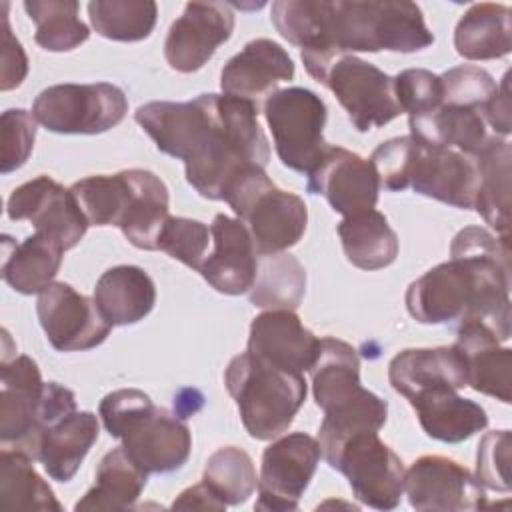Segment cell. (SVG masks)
Segmentation results:
<instances>
[{"instance_id":"8d00e7d4","label":"cell","mask_w":512,"mask_h":512,"mask_svg":"<svg viewBox=\"0 0 512 512\" xmlns=\"http://www.w3.org/2000/svg\"><path fill=\"white\" fill-rule=\"evenodd\" d=\"M34 460L24 452L2 448L0 452V500L8 510H54L62 504L56 500L48 482L34 470Z\"/></svg>"},{"instance_id":"d4e9b609","label":"cell","mask_w":512,"mask_h":512,"mask_svg":"<svg viewBox=\"0 0 512 512\" xmlns=\"http://www.w3.org/2000/svg\"><path fill=\"white\" fill-rule=\"evenodd\" d=\"M388 380L406 400L436 386H450L454 390L468 386L466 364L456 346L406 348L390 360Z\"/></svg>"},{"instance_id":"c3c4849f","label":"cell","mask_w":512,"mask_h":512,"mask_svg":"<svg viewBox=\"0 0 512 512\" xmlns=\"http://www.w3.org/2000/svg\"><path fill=\"white\" fill-rule=\"evenodd\" d=\"M2 72L0 90H12L22 84L28 74V58L22 44L16 40L8 20V2H2Z\"/></svg>"},{"instance_id":"ac0fdd59","label":"cell","mask_w":512,"mask_h":512,"mask_svg":"<svg viewBox=\"0 0 512 512\" xmlns=\"http://www.w3.org/2000/svg\"><path fill=\"white\" fill-rule=\"evenodd\" d=\"M234 32V12L224 2H188L164 40V58L172 70H200Z\"/></svg>"},{"instance_id":"7dc6e473","label":"cell","mask_w":512,"mask_h":512,"mask_svg":"<svg viewBox=\"0 0 512 512\" xmlns=\"http://www.w3.org/2000/svg\"><path fill=\"white\" fill-rule=\"evenodd\" d=\"M414 138L412 136H398L382 142L370 156V164L374 166L380 186L392 192L406 190L408 184V166L412 156Z\"/></svg>"},{"instance_id":"3957f363","label":"cell","mask_w":512,"mask_h":512,"mask_svg":"<svg viewBox=\"0 0 512 512\" xmlns=\"http://www.w3.org/2000/svg\"><path fill=\"white\" fill-rule=\"evenodd\" d=\"M208 130L184 162L188 184L204 198L224 200L232 182L252 168H266L270 144L258 124V108L242 98L212 94Z\"/></svg>"},{"instance_id":"b9f144b4","label":"cell","mask_w":512,"mask_h":512,"mask_svg":"<svg viewBox=\"0 0 512 512\" xmlns=\"http://www.w3.org/2000/svg\"><path fill=\"white\" fill-rule=\"evenodd\" d=\"M210 238V228L204 222L184 216H170L162 228L158 250L166 252L188 268L200 270L204 258L208 256L206 252L208 244L212 242Z\"/></svg>"},{"instance_id":"d6986e66","label":"cell","mask_w":512,"mask_h":512,"mask_svg":"<svg viewBox=\"0 0 512 512\" xmlns=\"http://www.w3.org/2000/svg\"><path fill=\"white\" fill-rule=\"evenodd\" d=\"M478 182V170L470 156L414 140L406 184L416 194L468 210L474 208Z\"/></svg>"},{"instance_id":"8992f818","label":"cell","mask_w":512,"mask_h":512,"mask_svg":"<svg viewBox=\"0 0 512 512\" xmlns=\"http://www.w3.org/2000/svg\"><path fill=\"white\" fill-rule=\"evenodd\" d=\"M76 410V396L58 382H42L38 364L22 354L2 358L0 444L36 460L40 436Z\"/></svg>"},{"instance_id":"f1b7e54d","label":"cell","mask_w":512,"mask_h":512,"mask_svg":"<svg viewBox=\"0 0 512 512\" xmlns=\"http://www.w3.org/2000/svg\"><path fill=\"white\" fill-rule=\"evenodd\" d=\"M130 204L120 222L126 240L140 250H158L164 224L170 218V194L166 184L150 170L130 168Z\"/></svg>"},{"instance_id":"7c38bea8","label":"cell","mask_w":512,"mask_h":512,"mask_svg":"<svg viewBox=\"0 0 512 512\" xmlns=\"http://www.w3.org/2000/svg\"><path fill=\"white\" fill-rule=\"evenodd\" d=\"M342 472L354 496L376 510H392L404 492V462L378 438V432H360L346 438L326 460Z\"/></svg>"},{"instance_id":"4316f807","label":"cell","mask_w":512,"mask_h":512,"mask_svg":"<svg viewBox=\"0 0 512 512\" xmlns=\"http://www.w3.org/2000/svg\"><path fill=\"white\" fill-rule=\"evenodd\" d=\"M100 434L96 414L74 410L40 436L36 460L56 482H70Z\"/></svg>"},{"instance_id":"60d3db41","label":"cell","mask_w":512,"mask_h":512,"mask_svg":"<svg viewBox=\"0 0 512 512\" xmlns=\"http://www.w3.org/2000/svg\"><path fill=\"white\" fill-rule=\"evenodd\" d=\"M202 482L226 506H236L252 496L258 486V476L246 450L238 446H222L208 458Z\"/></svg>"},{"instance_id":"7bdbcfd3","label":"cell","mask_w":512,"mask_h":512,"mask_svg":"<svg viewBox=\"0 0 512 512\" xmlns=\"http://www.w3.org/2000/svg\"><path fill=\"white\" fill-rule=\"evenodd\" d=\"M442 104L474 108L482 114V108L496 92L498 84L492 74L480 66L462 64L446 70L442 76Z\"/></svg>"},{"instance_id":"7a4b0ae2","label":"cell","mask_w":512,"mask_h":512,"mask_svg":"<svg viewBox=\"0 0 512 512\" xmlns=\"http://www.w3.org/2000/svg\"><path fill=\"white\" fill-rule=\"evenodd\" d=\"M406 308L422 324L480 322L500 342L510 338V248L508 236L486 228H462L442 262L406 290Z\"/></svg>"},{"instance_id":"8fae6325","label":"cell","mask_w":512,"mask_h":512,"mask_svg":"<svg viewBox=\"0 0 512 512\" xmlns=\"http://www.w3.org/2000/svg\"><path fill=\"white\" fill-rule=\"evenodd\" d=\"M316 82L332 90L358 132L380 128L402 114L394 78L354 54L334 56Z\"/></svg>"},{"instance_id":"484cf974","label":"cell","mask_w":512,"mask_h":512,"mask_svg":"<svg viewBox=\"0 0 512 512\" xmlns=\"http://www.w3.org/2000/svg\"><path fill=\"white\" fill-rule=\"evenodd\" d=\"M422 430L440 442H462L488 426L486 410L450 386L422 390L408 398Z\"/></svg>"},{"instance_id":"5bb4252c","label":"cell","mask_w":512,"mask_h":512,"mask_svg":"<svg viewBox=\"0 0 512 512\" xmlns=\"http://www.w3.org/2000/svg\"><path fill=\"white\" fill-rule=\"evenodd\" d=\"M10 220H28L38 234L56 242L64 252L86 234L88 222L70 188L42 174L20 184L6 202Z\"/></svg>"},{"instance_id":"1f68e13d","label":"cell","mask_w":512,"mask_h":512,"mask_svg":"<svg viewBox=\"0 0 512 512\" xmlns=\"http://www.w3.org/2000/svg\"><path fill=\"white\" fill-rule=\"evenodd\" d=\"M454 48L466 60H494L512 50V10L506 4H472L456 24Z\"/></svg>"},{"instance_id":"ab89813d","label":"cell","mask_w":512,"mask_h":512,"mask_svg":"<svg viewBox=\"0 0 512 512\" xmlns=\"http://www.w3.org/2000/svg\"><path fill=\"white\" fill-rule=\"evenodd\" d=\"M88 16L100 36L116 42H138L152 34L158 6L152 0H92Z\"/></svg>"},{"instance_id":"4fadbf2b","label":"cell","mask_w":512,"mask_h":512,"mask_svg":"<svg viewBox=\"0 0 512 512\" xmlns=\"http://www.w3.org/2000/svg\"><path fill=\"white\" fill-rule=\"evenodd\" d=\"M320 456V444L310 434H280L262 454L256 510H296L318 468Z\"/></svg>"},{"instance_id":"74e56055","label":"cell","mask_w":512,"mask_h":512,"mask_svg":"<svg viewBox=\"0 0 512 512\" xmlns=\"http://www.w3.org/2000/svg\"><path fill=\"white\" fill-rule=\"evenodd\" d=\"M24 10L36 24V44L48 52H70L90 38L74 0H26Z\"/></svg>"},{"instance_id":"e575fe53","label":"cell","mask_w":512,"mask_h":512,"mask_svg":"<svg viewBox=\"0 0 512 512\" xmlns=\"http://www.w3.org/2000/svg\"><path fill=\"white\" fill-rule=\"evenodd\" d=\"M338 236L348 262L360 270L386 268L398 256V236L386 216L374 208L344 216Z\"/></svg>"},{"instance_id":"2e32d148","label":"cell","mask_w":512,"mask_h":512,"mask_svg":"<svg viewBox=\"0 0 512 512\" xmlns=\"http://www.w3.org/2000/svg\"><path fill=\"white\" fill-rule=\"evenodd\" d=\"M404 492L416 510L462 512L486 508L484 486L460 462L426 454L404 472Z\"/></svg>"},{"instance_id":"f907efd6","label":"cell","mask_w":512,"mask_h":512,"mask_svg":"<svg viewBox=\"0 0 512 512\" xmlns=\"http://www.w3.org/2000/svg\"><path fill=\"white\" fill-rule=\"evenodd\" d=\"M224 510L226 504L204 484H194L190 488H186L184 492H180V496L172 502V510Z\"/></svg>"},{"instance_id":"f35d334b","label":"cell","mask_w":512,"mask_h":512,"mask_svg":"<svg viewBox=\"0 0 512 512\" xmlns=\"http://www.w3.org/2000/svg\"><path fill=\"white\" fill-rule=\"evenodd\" d=\"M88 226H120L130 204L128 172L88 176L70 186Z\"/></svg>"},{"instance_id":"d6a6232c","label":"cell","mask_w":512,"mask_h":512,"mask_svg":"<svg viewBox=\"0 0 512 512\" xmlns=\"http://www.w3.org/2000/svg\"><path fill=\"white\" fill-rule=\"evenodd\" d=\"M410 136L428 146L458 150L464 156H474L488 140L486 122L474 108L442 104L438 110L408 118Z\"/></svg>"},{"instance_id":"9a60e30c","label":"cell","mask_w":512,"mask_h":512,"mask_svg":"<svg viewBox=\"0 0 512 512\" xmlns=\"http://www.w3.org/2000/svg\"><path fill=\"white\" fill-rule=\"evenodd\" d=\"M38 322L58 352H78L100 346L112 324L100 314L94 298L66 282H52L36 302Z\"/></svg>"},{"instance_id":"7402d4cb","label":"cell","mask_w":512,"mask_h":512,"mask_svg":"<svg viewBox=\"0 0 512 512\" xmlns=\"http://www.w3.org/2000/svg\"><path fill=\"white\" fill-rule=\"evenodd\" d=\"M210 102L212 94H200L188 102L154 100L142 104L134 118L160 152L188 162L206 132Z\"/></svg>"},{"instance_id":"83f0119b","label":"cell","mask_w":512,"mask_h":512,"mask_svg":"<svg viewBox=\"0 0 512 512\" xmlns=\"http://www.w3.org/2000/svg\"><path fill=\"white\" fill-rule=\"evenodd\" d=\"M94 302L112 326L144 320L156 304L154 280L140 266L108 268L94 286Z\"/></svg>"},{"instance_id":"836d02e7","label":"cell","mask_w":512,"mask_h":512,"mask_svg":"<svg viewBox=\"0 0 512 512\" xmlns=\"http://www.w3.org/2000/svg\"><path fill=\"white\" fill-rule=\"evenodd\" d=\"M146 480L148 474L118 446L100 460L94 486L74 504V510H130Z\"/></svg>"},{"instance_id":"ee69618b","label":"cell","mask_w":512,"mask_h":512,"mask_svg":"<svg viewBox=\"0 0 512 512\" xmlns=\"http://www.w3.org/2000/svg\"><path fill=\"white\" fill-rule=\"evenodd\" d=\"M394 94L402 112L422 116L442 106V80L424 68H408L394 76Z\"/></svg>"},{"instance_id":"681fc988","label":"cell","mask_w":512,"mask_h":512,"mask_svg":"<svg viewBox=\"0 0 512 512\" xmlns=\"http://www.w3.org/2000/svg\"><path fill=\"white\" fill-rule=\"evenodd\" d=\"M508 78L510 74L506 72L500 86L496 88V92L492 94V98L486 102V106L482 108V118L484 122H488L496 134L500 136H508L512 130L510 124V90H508Z\"/></svg>"},{"instance_id":"5b68a950","label":"cell","mask_w":512,"mask_h":512,"mask_svg":"<svg viewBox=\"0 0 512 512\" xmlns=\"http://www.w3.org/2000/svg\"><path fill=\"white\" fill-rule=\"evenodd\" d=\"M100 420L112 438L122 440L126 454L146 474H166L182 468L192 450L186 422L160 408L138 388L106 394L98 406Z\"/></svg>"},{"instance_id":"6da1fadb","label":"cell","mask_w":512,"mask_h":512,"mask_svg":"<svg viewBox=\"0 0 512 512\" xmlns=\"http://www.w3.org/2000/svg\"><path fill=\"white\" fill-rule=\"evenodd\" d=\"M270 16L314 80L338 54L416 52L434 42L420 6L408 0H278Z\"/></svg>"},{"instance_id":"30bf717a","label":"cell","mask_w":512,"mask_h":512,"mask_svg":"<svg viewBox=\"0 0 512 512\" xmlns=\"http://www.w3.org/2000/svg\"><path fill=\"white\" fill-rule=\"evenodd\" d=\"M264 118L282 164L308 174L328 146L322 134L328 118L324 100L302 86L282 88L264 102Z\"/></svg>"},{"instance_id":"cb8c5ba5","label":"cell","mask_w":512,"mask_h":512,"mask_svg":"<svg viewBox=\"0 0 512 512\" xmlns=\"http://www.w3.org/2000/svg\"><path fill=\"white\" fill-rule=\"evenodd\" d=\"M500 338L480 322L458 326L456 348L466 364V384L504 404L512 398V350L500 346Z\"/></svg>"},{"instance_id":"bcb514c9","label":"cell","mask_w":512,"mask_h":512,"mask_svg":"<svg viewBox=\"0 0 512 512\" xmlns=\"http://www.w3.org/2000/svg\"><path fill=\"white\" fill-rule=\"evenodd\" d=\"M36 140V118L28 110L10 108L2 114V174L24 166Z\"/></svg>"},{"instance_id":"d590c367","label":"cell","mask_w":512,"mask_h":512,"mask_svg":"<svg viewBox=\"0 0 512 512\" xmlns=\"http://www.w3.org/2000/svg\"><path fill=\"white\" fill-rule=\"evenodd\" d=\"M250 292V302L268 310H296L306 292V270L292 254H262Z\"/></svg>"},{"instance_id":"ba28073f","label":"cell","mask_w":512,"mask_h":512,"mask_svg":"<svg viewBox=\"0 0 512 512\" xmlns=\"http://www.w3.org/2000/svg\"><path fill=\"white\" fill-rule=\"evenodd\" d=\"M224 202L248 228L258 256L284 252L298 244L306 232L308 208L304 200L278 188L264 168H252L238 176L226 190Z\"/></svg>"},{"instance_id":"4dcf8cb0","label":"cell","mask_w":512,"mask_h":512,"mask_svg":"<svg viewBox=\"0 0 512 512\" xmlns=\"http://www.w3.org/2000/svg\"><path fill=\"white\" fill-rule=\"evenodd\" d=\"M510 158L508 140L498 136H488L472 156L480 180L474 208L502 236L510 230Z\"/></svg>"},{"instance_id":"603a6c76","label":"cell","mask_w":512,"mask_h":512,"mask_svg":"<svg viewBox=\"0 0 512 512\" xmlns=\"http://www.w3.org/2000/svg\"><path fill=\"white\" fill-rule=\"evenodd\" d=\"M316 338L294 310H266L250 324L248 352L292 372H308L316 360Z\"/></svg>"},{"instance_id":"ffe728a7","label":"cell","mask_w":512,"mask_h":512,"mask_svg":"<svg viewBox=\"0 0 512 512\" xmlns=\"http://www.w3.org/2000/svg\"><path fill=\"white\" fill-rule=\"evenodd\" d=\"M294 78V62L274 40H250L222 68L220 88L224 94L252 102L258 110L280 82Z\"/></svg>"},{"instance_id":"277c9868","label":"cell","mask_w":512,"mask_h":512,"mask_svg":"<svg viewBox=\"0 0 512 512\" xmlns=\"http://www.w3.org/2000/svg\"><path fill=\"white\" fill-rule=\"evenodd\" d=\"M312 394L324 412L318 444L328 460L340 444L360 432H378L386 424L388 404L360 382L356 350L338 338H320L318 354L310 366Z\"/></svg>"},{"instance_id":"e0dca14e","label":"cell","mask_w":512,"mask_h":512,"mask_svg":"<svg viewBox=\"0 0 512 512\" xmlns=\"http://www.w3.org/2000/svg\"><path fill=\"white\" fill-rule=\"evenodd\" d=\"M306 176L308 192L322 194L342 216L372 210L378 202L380 180L374 166L346 148L328 144Z\"/></svg>"},{"instance_id":"9c48e42d","label":"cell","mask_w":512,"mask_h":512,"mask_svg":"<svg viewBox=\"0 0 512 512\" xmlns=\"http://www.w3.org/2000/svg\"><path fill=\"white\" fill-rule=\"evenodd\" d=\"M126 112L124 90L110 82L54 84L32 104L36 122L56 134H102L118 126Z\"/></svg>"},{"instance_id":"52a82bcc","label":"cell","mask_w":512,"mask_h":512,"mask_svg":"<svg viewBox=\"0 0 512 512\" xmlns=\"http://www.w3.org/2000/svg\"><path fill=\"white\" fill-rule=\"evenodd\" d=\"M224 384L246 432L256 440H274L284 434L308 390L300 372L274 366L248 350L230 360Z\"/></svg>"},{"instance_id":"f546056e","label":"cell","mask_w":512,"mask_h":512,"mask_svg":"<svg viewBox=\"0 0 512 512\" xmlns=\"http://www.w3.org/2000/svg\"><path fill=\"white\" fill-rule=\"evenodd\" d=\"M64 250L34 232L22 242L2 238V278L20 294H42L56 278Z\"/></svg>"},{"instance_id":"44dd1931","label":"cell","mask_w":512,"mask_h":512,"mask_svg":"<svg viewBox=\"0 0 512 512\" xmlns=\"http://www.w3.org/2000/svg\"><path fill=\"white\" fill-rule=\"evenodd\" d=\"M212 252L200 266L202 278L228 296L244 294L252 288L258 270V250L248 228L226 214H216L210 224Z\"/></svg>"},{"instance_id":"f6af8a7d","label":"cell","mask_w":512,"mask_h":512,"mask_svg":"<svg viewBox=\"0 0 512 512\" xmlns=\"http://www.w3.org/2000/svg\"><path fill=\"white\" fill-rule=\"evenodd\" d=\"M510 430L488 432L476 454V480L490 490L510 492Z\"/></svg>"}]
</instances>
